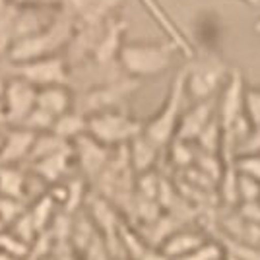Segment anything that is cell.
Masks as SVG:
<instances>
[{
  "label": "cell",
  "instance_id": "1",
  "mask_svg": "<svg viewBox=\"0 0 260 260\" xmlns=\"http://www.w3.org/2000/svg\"><path fill=\"white\" fill-rule=\"evenodd\" d=\"M74 31H76L74 20L56 8L51 22L41 31L14 41L8 47L4 58L6 62H27V60L43 58V56L62 54V51H66L68 43L72 41Z\"/></svg>",
  "mask_w": 260,
  "mask_h": 260
},
{
  "label": "cell",
  "instance_id": "2",
  "mask_svg": "<svg viewBox=\"0 0 260 260\" xmlns=\"http://www.w3.org/2000/svg\"><path fill=\"white\" fill-rule=\"evenodd\" d=\"M179 53L177 45L169 39L163 43H134L124 41L117 56L122 74L134 80H148V78L161 76L175 62Z\"/></svg>",
  "mask_w": 260,
  "mask_h": 260
},
{
  "label": "cell",
  "instance_id": "3",
  "mask_svg": "<svg viewBox=\"0 0 260 260\" xmlns=\"http://www.w3.org/2000/svg\"><path fill=\"white\" fill-rule=\"evenodd\" d=\"M183 70L186 98H190L194 103L217 98L231 72L228 62L210 49H196L194 54L188 58V64L183 66Z\"/></svg>",
  "mask_w": 260,
  "mask_h": 260
},
{
  "label": "cell",
  "instance_id": "4",
  "mask_svg": "<svg viewBox=\"0 0 260 260\" xmlns=\"http://www.w3.org/2000/svg\"><path fill=\"white\" fill-rule=\"evenodd\" d=\"M184 70H177V74L171 80V86L167 91V98L163 105L148 120H144L142 134L152 142L155 148L165 150L177 136V128L184 113Z\"/></svg>",
  "mask_w": 260,
  "mask_h": 260
},
{
  "label": "cell",
  "instance_id": "5",
  "mask_svg": "<svg viewBox=\"0 0 260 260\" xmlns=\"http://www.w3.org/2000/svg\"><path fill=\"white\" fill-rule=\"evenodd\" d=\"M144 120L134 117L128 109L105 111L87 117V136L111 150L128 146L136 136H140Z\"/></svg>",
  "mask_w": 260,
  "mask_h": 260
},
{
  "label": "cell",
  "instance_id": "6",
  "mask_svg": "<svg viewBox=\"0 0 260 260\" xmlns=\"http://www.w3.org/2000/svg\"><path fill=\"white\" fill-rule=\"evenodd\" d=\"M142 87L140 80L122 76L115 82H109L105 86L87 89L84 93L74 95V111L82 113L84 117H91L105 111L128 109L130 98Z\"/></svg>",
  "mask_w": 260,
  "mask_h": 260
},
{
  "label": "cell",
  "instance_id": "7",
  "mask_svg": "<svg viewBox=\"0 0 260 260\" xmlns=\"http://www.w3.org/2000/svg\"><path fill=\"white\" fill-rule=\"evenodd\" d=\"M0 74L4 78H20L39 89L47 86H68L70 68H68L64 54H54V56H43V58H35L27 62H6L4 60Z\"/></svg>",
  "mask_w": 260,
  "mask_h": 260
},
{
  "label": "cell",
  "instance_id": "8",
  "mask_svg": "<svg viewBox=\"0 0 260 260\" xmlns=\"http://www.w3.org/2000/svg\"><path fill=\"white\" fill-rule=\"evenodd\" d=\"M37 87L23 82L20 78H6L4 91L0 98V109L4 113V119L8 128H18L23 119L35 107Z\"/></svg>",
  "mask_w": 260,
  "mask_h": 260
},
{
  "label": "cell",
  "instance_id": "9",
  "mask_svg": "<svg viewBox=\"0 0 260 260\" xmlns=\"http://www.w3.org/2000/svg\"><path fill=\"white\" fill-rule=\"evenodd\" d=\"M245 78L239 68H231L223 87L217 93V120L221 130H231L239 119L245 117L243 103H245Z\"/></svg>",
  "mask_w": 260,
  "mask_h": 260
},
{
  "label": "cell",
  "instance_id": "10",
  "mask_svg": "<svg viewBox=\"0 0 260 260\" xmlns=\"http://www.w3.org/2000/svg\"><path fill=\"white\" fill-rule=\"evenodd\" d=\"M122 0H60L58 10L72 18L76 27L107 23L117 16Z\"/></svg>",
  "mask_w": 260,
  "mask_h": 260
},
{
  "label": "cell",
  "instance_id": "11",
  "mask_svg": "<svg viewBox=\"0 0 260 260\" xmlns=\"http://www.w3.org/2000/svg\"><path fill=\"white\" fill-rule=\"evenodd\" d=\"M72 152H74V165H78L82 177L89 183H95L101 171L107 167L113 150L101 146L91 136L84 134L72 142Z\"/></svg>",
  "mask_w": 260,
  "mask_h": 260
},
{
  "label": "cell",
  "instance_id": "12",
  "mask_svg": "<svg viewBox=\"0 0 260 260\" xmlns=\"http://www.w3.org/2000/svg\"><path fill=\"white\" fill-rule=\"evenodd\" d=\"M217 115V98L206 99V101H196L190 109H186L181 117L179 128L175 140L181 142H196V138L202 134Z\"/></svg>",
  "mask_w": 260,
  "mask_h": 260
},
{
  "label": "cell",
  "instance_id": "13",
  "mask_svg": "<svg viewBox=\"0 0 260 260\" xmlns=\"http://www.w3.org/2000/svg\"><path fill=\"white\" fill-rule=\"evenodd\" d=\"M138 2L142 4V8L150 14V18H152L153 22L157 23V27L167 35V39H169L171 43L177 45L179 53L188 60V58L194 54L196 47L192 45V41L186 37V33L179 27V23L169 16V12L163 8L161 2H159V0H138Z\"/></svg>",
  "mask_w": 260,
  "mask_h": 260
},
{
  "label": "cell",
  "instance_id": "14",
  "mask_svg": "<svg viewBox=\"0 0 260 260\" xmlns=\"http://www.w3.org/2000/svg\"><path fill=\"white\" fill-rule=\"evenodd\" d=\"M72 165H74V152H72V144H70V146H66L64 150L31 163L29 169L39 181L53 186V184L64 181L66 175L70 173V169H72Z\"/></svg>",
  "mask_w": 260,
  "mask_h": 260
},
{
  "label": "cell",
  "instance_id": "15",
  "mask_svg": "<svg viewBox=\"0 0 260 260\" xmlns=\"http://www.w3.org/2000/svg\"><path fill=\"white\" fill-rule=\"evenodd\" d=\"M35 134L25 128H8L0 138V167L23 165L31 152Z\"/></svg>",
  "mask_w": 260,
  "mask_h": 260
},
{
  "label": "cell",
  "instance_id": "16",
  "mask_svg": "<svg viewBox=\"0 0 260 260\" xmlns=\"http://www.w3.org/2000/svg\"><path fill=\"white\" fill-rule=\"evenodd\" d=\"M206 241L208 239L204 235V231H200V229L179 228L163 241L159 250L167 260H181L186 254H190L192 250L198 249L200 245H204Z\"/></svg>",
  "mask_w": 260,
  "mask_h": 260
},
{
  "label": "cell",
  "instance_id": "17",
  "mask_svg": "<svg viewBox=\"0 0 260 260\" xmlns=\"http://www.w3.org/2000/svg\"><path fill=\"white\" fill-rule=\"evenodd\" d=\"M35 105L58 119L64 113L74 109V91L68 86H47L37 89Z\"/></svg>",
  "mask_w": 260,
  "mask_h": 260
},
{
  "label": "cell",
  "instance_id": "18",
  "mask_svg": "<svg viewBox=\"0 0 260 260\" xmlns=\"http://www.w3.org/2000/svg\"><path fill=\"white\" fill-rule=\"evenodd\" d=\"M126 153H128V161L132 171L136 175H142V173H148V171H153L155 163L159 159L161 150L155 148L144 134H140V136H136L126 146Z\"/></svg>",
  "mask_w": 260,
  "mask_h": 260
},
{
  "label": "cell",
  "instance_id": "19",
  "mask_svg": "<svg viewBox=\"0 0 260 260\" xmlns=\"http://www.w3.org/2000/svg\"><path fill=\"white\" fill-rule=\"evenodd\" d=\"M29 190V179L22 165H4L0 167V196L23 200Z\"/></svg>",
  "mask_w": 260,
  "mask_h": 260
},
{
  "label": "cell",
  "instance_id": "20",
  "mask_svg": "<svg viewBox=\"0 0 260 260\" xmlns=\"http://www.w3.org/2000/svg\"><path fill=\"white\" fill-rule=\"evenodd\" d=\"M51 132L56 134L60 140L72 144L76 138L87 134V117H84L82 113H78V111L72 109V111H68L62 117H58V119L54 120Z\"/></svg>",
  "mask_w": 260,
  "mask_h": 260
},
{
  "label": "cell",
  "instance_id": "21",
  "mask_svg": "<svg viewBox=\"0 0 260 260\" xmlns=\"http://www.w3.org/2000/svg\"><path fill=\"white\" fill-rule=\"evenodd\" d=\"M66 146H70L68 142L60 140L56 134L53 132H43V134H35V140L31 144V152L27 155V165H31V163L39 161V159H43V157H49V155H53V153L60 152V150H64Z\"/></svg>",
  "mask_w": 260,
  "mask_h": 260
},
{
  "label": "cell",
  "instance_id": "22",
  "mask_svg": "<svg viewBox=\"0 0 260 260\" xmlns=\"http://www.w3.org/2000/svg\"><path fill=\"white\" fill-rule=\"evenodd\" d=\"M54 120H56L54 117H51L49 113H45L43 109H39L35 105L18 128H25L33 132V134H43V132H51L53 130Z\"/></svg>",
  "mask_w": 260,
  "mask_h": 260
},
{
  "label": "cell",
  "instance_id": "23",
  "mask_svg": "<svg viewBox=\"0 0 260 260\" xmlns=\"http://www.w3.org/2000/svg\"><path fill=\"white\" fill-rule=\"evenodd\" d=\"M27 204L23 200L0 196V225H12L25 214Z\"/></svg>",
  "mask_w": 260,
  "mask_h": 260
},
{
  "label": "cell",
  "instance_id": "24",
  "mask_svg": "<svg viewBox=\"0 0 260 260\" xmlns=\"http://www.w3.org/2000/svg\"><path fill=\"white\" fill-rule=\"evenodd\" d=\"M245 119L249 120L250 128H260V87H247L245 89V103H243Z\"/></svg>",
  "mask_w": 260,
  "mask_h": 260
},
{
  "label": "cell",
  "instance_id": "25",
  "mask_svg": "<svg viewBox=\"0 0 260 260\" xmlns=\"http://www.w3.org/2000/svg\"><path fill=\"white\" fill-rule=\"evenodd\" d=\"M235 171L260 183V153H241L235 161Z\"/></svg>",
  "mask_w": 260,
  "mask_h": 260
},
{
  "label": "cell",
  "instance_id": "26",
  "mask_svg": "<svg viewBox=\"0 0 260 260\" xmlns=\"http://www.w3.org/2000/svg\"><path fill=\"white\" fill-rule=\"evenodd\" d=\"M181 260H223V247L214 241H206L204 245H200Z\"/></svg>",
  "mask_w": 260,
  "mask_h": 260
},
{
  "label": "cell",
  "instance_id": "27",
  "mask_svg": "<svg viewBox=\"0 0 260 260\" xmlns=\"http://www.w3.org/2000/svg\"><path fill=\"white\" fill-rule=\"evenodd\" d=\"M0 250L6 256H10V258H18V256L25 254L27 245L23 241H20L14 233H6L4 231V233H0Z\"/></svg>",
  "mask_w": 260,
  "mask_h": 260
},
{
  "label": "cell",
  "instance_id": "28",
  "mask_svg": "<svg viewBox=\"0 0 260 260\" xmlns=\"http://www.w3.org/2000/svg\"><path fill=\"white\" fill-rule=\"evenodd\" d=\"M22 6H41V8H53L54 0H16Z\"/></svg>",
  "mask_w": 260,
  "mask_h": 260
},
{
  "label": "cell",
  "instance_id": "29",
  "mask_svg": "<svg viewBox=\"0 0 260 260\" xmlns=\"http://www.w3.org/2000/svg\"><path fill=\"white\" fill-rule=\"evenodd\" d=\"M8 130V124H6V119H4V113H2V109H0V138H2V134Z\"/></svg>",
  "mask_w": 260,
  "mask_h": 260
},
{
  "label": "cell",
  "instance_id": "30",
  "mask_svg": "<svg viewBox=\"0 0 260 260\" xmlns=\"http://www.w3.org/2000/svg\"><path fill=\"white\" fill-rule=\"evenodd\" d=\"M243 2H247L249 6H260V0H243Z\"/></svg>",
  "mask_w": 260,
  "mask_h": 260
},
{
  "label": "cell",
  "instance_id": "31",
  "mask_svg": "<svg viewBox=\"0 0 260 260\" xmlns=\"http://www.w3.org/2000/svg\"><path fill=\"white\" fill-rule=\"evenodd\" d=\"M2 56H6V49L0 45V58H2Z\"/></svg>",
  "mask_w": 260,
  "mask_h": 260
},
{
  "label": "cell",
  "instance_id": "32",
  "mask_svg": "<svg viewBox=\"0 0 260 260\" xmlns=\"http://www.w3.org/2000/svg\"><path fill=\"white\" fill-rule=\"evenodd\" d=\"M254 31L260 33V20H258V22H256V23H254Z\"/></svg>",
  "mask_w": 260,
  "mask_h": 260
}]
</instances>
